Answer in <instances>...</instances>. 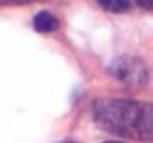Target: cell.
Returning a JSON list of instances; mask_svg holds the SVG:
<instances>
[{
    "instance_id": "cell-1",
    "label": "cell",
    "mask_w": 153,
    "mask_h": 143,
    "mask_svg": "<svg viewBox=\"0 0 153 143\" xmlns=\"http://www.w3.org/2000/svg\"><path fill=\"white\" fill-rule=\"evenodd\" d=\"M94 121L104 131L133 140L153 142V104L128 99H100L94 104Z\"/></svg>"
},
{
    "instance_id": "cell-2",
    "label": "cell",
    "mask_w": 153,
    "mask_h": 143,
    "mask_svg": "<svg viewBox=\"0 0 153 143\" xmlns=\"http://www.w3.org/2000/svg\"><path fill=\"white\" fill-rule=\"evenodd\" d=\"M114 75L124 82H136L140 83L145 78V72H143L141 63H138L134 60H129V58H124V60H117L114 63Z\"/></svg>"
},
{
    "instance_id": "cell-6",
    "label": "cell",
    "mask_w": 153,
    "mask_h": 143,
    "mask_svg": "<svg viewBox=\"0 0 153 143\" xmlns=\"http://www.w3.org/2000/svg\"><path fill=\"white\" fill-rule=\"evenodd\" d=\"M107 143H116V142H107Z\"/></svg>"
},
{
    "instance_id": "cell-4",
    "label": "cell",
    "mask_w": 153,
    "mask_h": 143,
    "mask_svg": "<svg viewBox=\"0 0 153 143\" xmlns=\"http://www.w3.org/2000/svg\"><path fill=\"white\" fill-rule=\"evenodd\" d=\"M99 5L102 7L105 12H112V14H123V12L129 10V0H97Z\"/></svg>"
},
{
    "instance_id": "cell-5",
    "label": "cell",
    "mask_w": 153,
    "mask_h": 143,
    "mask_svg": "<svg viewBox=\"0 0 153 143\" xmlns=\"http://www.w3.org/2000/svg\"><path fill=\"white\" fill-rule=\"evenodd\" d=\"M138 4L146 10H153V0H138Z\"/></svg>"
},
{
    "instance_id": "cell-7",
    "label": "cell",
    "mask_w": 153,
    "mask_h": 143,
    "mask_svg": "<svg viewBox=\"0 0 153 143\" xmlns=\"http://www.w3.org/2000/svg\"><path fill=\"white\" fill-rule=\"evenodd\" d=\"M65 143H73V142H65Z\"/></svg>"
},
{
    "instance_id": "cell-3",
    "label": "cell",
    "mask_w": 153,
    "mask_h": 143,
    "mask_svg": "<svg viewBox=\"0 0 153 143\" xmlns=\"http://www.w3.org/2000/svg\"><path fill=\"white\" fill-rule=\"evenodd\" d=\"M33 26L38 33H53V31H56V29L60 28V21L51 12L41 10L34 16Z\"/></svg>"
}]
</instances>
